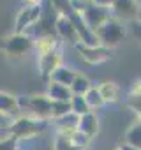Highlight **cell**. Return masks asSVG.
Listing matches in <instances>:
<instances>
[{"mask_svg":"<svg viewBox=\"0 0 141 150\" xmlns=\"http://www.w3.org/2000/svg\"><path fill=\"white\" fill-rule=\"evenodd\" d=\"M97 41L101 46H106L109 50H115L118 48L125 37H127V28H125V23L120 21L118 18L115 16H109L104 23H101L95 30H94Z\"/></svg>","mask_w":141,"mask_h":150,"instance_id":"obj_1","label":"cell"},{"mask_svg":"<svg viewBox=\"0 0 141 150\" xmlns=\"http://www.w3.org/2000/svg\"><path fill=\"white\" fill-rule=\"evenodd\" d=\"M44 129H46V120L35 118L32 115H20L14 118V122L7 129V132L11 136H14L18 141H27V139L37 138Z\"/></svg>","mask_w":141,"mask_h":150,"instance_id":"obj_2","label":"cell"},{"mask_svg":"<svg viewBox=\"0 0 141 150\" xmlns=\"http://www.w3.org/2000/svg\"><path fill=\"white\" fill-rule=\"evenodd\" d=\"M32 44H34V37L28 35L27 32H13L11 35L4 37L0 50L6 57L20 58L32 50Z\"/></svg>","mask_w":141,"mask_h":150,"instance_id":"obj_3","label":"cell"},{"mask_svg":"<svg viewBox=\"0 0 141 150\" xmlns=\"http://www.w3.org/2000/svg\"><path fill=\"white\" fill-rule=\"evenodd\" d=\"M20 101V108L28 110V115L41 118V120H51V99L46 94H35V96H28V97H18Z\"/></svg>","mask_w":141,"mask_h":150,"instance_id":"obj_4","label":"cell"},{"mask_svg":"<svg viewBox=\"0 0 141 150\" xmlns=\"http://www.w3.org/2000/svg\"><path fill=\"white\" fill-rule=\"evenodd\" d=\"M44 14V7L42 4L39 6H23L16 16L14 21V32H27L30 35V30L34 28V25L41 20V16Z\"/></svg>","mask_w":141,"mask_h":150,"instance_id":"obj_5","label":"cell"},{"mask_svg":"<svg viewBox=\"0 0 141 150\" xmlns=\"http://www.w3.org/2000/svg\"><path fill=\"white\" fill-rule=\"evenodd\" d=\"M74 48H76L80 58L83 62L90 64V65H99V64L108 62L111 58V53H113V50H109L106 46H101V44H97V46H87V44H80L78 42V44H74Z\"/></svg>","mask_w":141,"mask_h":150,"instance_id":"obj_6","label":"cell"},{"mask_svg":"<svg viewBox=\"0 0 141 150\" xmlns=\"http://www.w3.org/2000/svg\"><path fill=\"white\" fill-rule=\"evenodd\" d=\"M53 30H55V34H56V37H58L60 41H65V42L73 44V46L80 42L74 25L70 23L69 16L63 14V13H56L55 21H53Z\"/></svg>","mask_w":141,"mask_h":150,"instance_id":"obj_7","label":"cell"},{"mask_svg":"<svg viewBox=\"0 0 141 150\" xmlns=\"http://www.w3.org/2000/svg\"><path fill=\"white\" fill-rule=\"evenodd\" d=\"M111 16L118 18L123 23H129L139 18V4L136 0H115L111 6Z\"/></svg>","mask_w":141,"mask_h":150,"instance_id":"obj_8","label":"cell"},{"mask_svg":"<svg viewBox=\"0 0 141 150\" xmlns=\"http://www.w3.org/2000/svg\"><path fill=\"white\" fill-rule=\"evenodd\" d=\"M63 64V57H62V50H55V51H49V53H44V55H39L37 57V69H39V74L48 80L49 74L60 65Z\"/></svg>","mask_w":141,"mask_h":150,"instance_id":"obj_9","label":"cell"},{"mask_svg":"<svg viewBox=\"0 0 141 150\" xmlns=\"http://www.w3.org/2000/svg\"><path fill=\"white\" fill-rule=\"evenodd\" d=\"M109 16H111V9L101 7V6H95V4H90V6L81 13L83 21H85L92 30H95V28H97L101 23H104Z\"/></svg>","mask_w":141,"mask_h":150,"instance_id":"obj_10","label":"cell"},{"mask_svg":"<svg viewBox=\"0 0 141 150\" xmlns=\"http://www.w3.org/2000/svg\"><path fill=\"white\" fill-rule=\"evenodd\" d=\"M58 48H60V39L56 37L55 32H44V34L35 35L34 44H32V50L37 51V57L44 55V53H49V51H55Z\"/></svg>","mask_w":141,"mask_h":150,"instance_id":"obj_11","label":"cell"},{"mask_svg":"<svg viewBox=\"0 0 141 150\" xmlns=\"http://www.w3.org/2000/svg\"><path fill=\"white\" fill-rule=\"evenodd\" d=\"M76 129H80L81 132H85L88 138L94 139V138L99 134V131H101V120H99L97 113H95L94 110H90V111L80 115V118H78V127H76Z\"/></svg>","mask_w":141,"mask_h":150,"instance_id":"obj_12","label":"cell"},{"mask_svg":"<svg viewBox=\"0 0 141 150\" xmlns=\"http://www.w3.org/2000/svg\"><path fill=\"white\" fill-rule=\"evenodd\" d=\"M0 111H4L11 117H20L21 115V108H20V101L18 96L11 94V92H4L0 90Z\"/></svg>","mask_w":141,"mask_h":150,"instance_id":"obj_13","label":"cell"},{"mask_svg":"<svg viewBox=\"0 0 141 150\" xmlns=\"http://www.w3.org/2000/svg\"><path fill=\"white\" fill-rule=\"evenodd\" d=\"M97 90H99L104 104H115V103L120 101L122 90H120V87L115 81H102V83L97 85Z\"/></svg>","mask_w":141,"mask_h":150,"instance_id":"obj_14","label":"cell"},{"mask_svg":"<svg viewBox=\"0 0 141 150\" xmlns=\"http://www.w3.org/2000/svg\"><path fill=\"white\" fill-rule=\"evenodd\" d=\"M78 118L80 115H76L74 111H69L65 115H60V117H55L51 118L53 124H55V129L58 132H63V134H69L70 131H74L78 127Z\"/></svg>","mask_w":141,"mask_h":150,"instance_id":"obj_15","label":"cell"},{"mask_svg":"<svg viewBox=\"0 0 141 150\" xmlns=\"http://www.w3.org/2000/svg\"><path fill=\"white\" fill-rule=\"evenodd\" d=\"M78 71L73 67V65H65V64H60L51 74H49V78H48V81H56V83H62V85H70V81H73V78H74V74H76Z\"/></svg>","mask_w":141,"mask_h":150,"instance_id":"obj_16","label":"cell"},{"mask_svg":"<svg viewBox=\"0 0 141 150\" xmlns=\"http://www.w3.org/2000/svg\"><path fill=\"white\" fill-rule=\"evenodd\" d=\"M46 96L51 101H69L73 92L67 85L56 83V81H48V88H46Z\"/></svg>","mask_w":141,"mask_h":150,"instance_id":"obj_17","label":"cell"},{"mask_svg":"<svg viewBox=\"0 0 141 150\" xmlns=\"http://www.w3.org/2000/svg\"><path fill=\"white\" fill-rule=\"evenodd\" d=\"M123 143H127V145H130L134 148H141V122H139V117H136V120L125 131Z\"/></svg>","mask_w":141,"mask_h":150,"instance_id":"obj_18","label":"cell"},{"mask_svg":"<svg viewBox=\"0 0 141 150\" xmlns=\"http://www.w3.org/2000/svg\"><path fill=\"white\" fill-rule=\"evenodd\" d=\"M53 150H85V148L74 145L73 139L69 138V134L55 131V134H53Z\"/></svg>","mask_w":141,"mask_h":150,"instance_id":"obj_19","label":"cell"},{"mask_svg":"<svg viewBox=\"0 0 141 150\" xmlns=\"http://www.w3.org/2000/svg\"><path fill=\"white\" fill-rule=\"evenodd\" d=\"M90 87H92V81L85 76V74H81V72H76L74 78H73V81H70V85H69L70 92L78 94V96H83Z\"/></svg>","mask_w":141,"mask_h":150,"instance_id":"obj_20","label":"cell"},{"mask_svg":"<svg viewBox=\"0 0 141 150\" xmlns=\"http://www.w3.org/2000/svg\"><path fill=\"white\" fill-rule=\"evenodd\" d=\"M83 97H85L87 104L90 106V110H99V108H102V106H104V101H102V97H101V94H99L97 87H94V85H92L85 94H83Z\"/></svg>","mask_w":141,"mask_h":150,"instance_id":"obj_21","label":"cell"},{"mask_svg":"<svg viewBox=\"0 0 141 150\" xmlns=\"http://www.w3.org/2000/svg\"><path fill=\"white\" fill-rule=\"evenodd\" d=\"M69 103H70V111H74L76 115H83V113L90 111V106L87 104V101H85L83 96L73 94V96H70V99H69Z\"/></svg>","mask_w":141,"mask_h":150,"instance_id":"obj_22","label":"cell"},{"mask_svg":"<svg viewBox=\"0 0 141 150\" xmlns=\"http://www.w3.org/2000/svg\"><path fill=\"white\" fill-rule=\"evenodd\" d=\"M69 138L73 139V143L74 145H78V146H81V148H88V145H90V141H92V138H88L85 132H81L80 129H74V131H70L69 132Z\"/></svg>","mask_w":141,"mask_h":150,"instance_id":"obj_23","label":"cell"},{"mask_svg":"<svg viewBox=\"0 0 141 150\" xmlns=\"http://www.w3.org/2000/svg\"><path fill=\"white\" fill-rule=\"evenodd\" d=\"M125 106L136 115V117H139V113H141V94H127V99H125Z\"/></svg>","mask_w":141,"mask_h":150,"instance_id":"obj_24","label":"cell"},{"mask_svg":"<svg viewBox=\"0 0 141 150\" xmlns=\"http://www.w3.org/2000/svg\"><path fill=\"white\" fill-rule=\"evenodd\" d=\"M70 111V103L69 101H51V118L65 115Z\"/></svg>","mask_w":141,"mask_h":150,"instance_id":"obj_25","label":"cell"},{"mask_svg":"<svg viewBox=\"0 0 141 150\" xmlns=\"http://www.w3.org/2000/svg\"><path fill=\"white\" fill-rule=\"evenodd\" d=\"M90 4H92V0H69V11H74V13L81 14Z\"/></svg>","mask_w":141,"mask_h":150,"instance_id":"obj_26","label":"cell"},{"mask_svg":"<svg viewBox=\"0 0 141 150\" xmlns=\"http://www.w3.org/2000/svg\"><path fill=\"white\" fill-rule=\"evenodd\" d=\"M18 139L11 134H7L6 138H0V150H16L18 148Z\"/></svg>","mask_w":141,"mask_h":150,"instance_id":"obj_27","label":"cell"},{"mask_svg":"<svg viewBox=\"0 0 141 150\" xmlns=\"http://www.w3.org/2000/svg\"><path fill=\"white\" fill-rule=\"evenodd\" d=\"M51 9L56 13H69V0H51Z\"/></svg>","mask_w":141,"mask_h":150,"instance_id":"obj_28","label":"cell"},{"mask_svg":"<svg viewBox=\"0 0 141 150\" xmlns=\"http://www.w3.org/2000/svg\"><path fill=\"white\" fill-rule=\"evenodd\" d=\"M14 122V117L4 113V111H0V131H7Z\"/></svg>","mask_w":141,"mask_h":150,"instance_id":"obj_29","label":"cell"},{"mask_svg":"<svg viewBox=\"0 0 141 150\" xmlns=\"http://www.w3.org/2000/svg\"><path fill=\"white\" fill-rule=\"evenodd\" d=\"M113 2H115V0H92V4L101 6V7H108V9H111Z\"/></svg>","mask_w":141,"mask_h":150,"instance_id":"obj_30","label":"cell"},{"mask_svg":"<svg viewBox=\"0 0 141 150\" xmlns=\"http://www.w3.org/2000/svg\"><path fill=\"white\" fill-rule=\"evenodd\" d=\"M129 92H130V94H141V81H139V78L132 83V87H130Z\"/></svg>","mask_w":141,"mask_h":150,"instance_id":"obj_31","label":"cell"},{"mask_svg":"<svg viewBox=\"0 0 141 150\" xmlns=\"http://www.w3.org/2000/svg\"><path fill=\"white\" fill-rule=\"evenodd\" d=\"M113 150H141V148H134V146H130V145H127V143L122 141V143H120L118 146H115Z\"/></svg>","mask_w":141,"mask_h":150,"instance_id":"obj_32","label":"cell"},{"mask_svg":"<svg viewBox=\"0 0 141 150\" xmlns=\"http://www.w3.org/2000/svg\"><path fill=\"white\" fill-rule=\"evenodd\" d=\"M44 0H21V4L23 6H39V4H42Z\"/></svg>","mask_w":141,"mask_h":150,"instance_id":"obj_33","label":"cell"},{"mask_svg":"<svg viewBox=\"0 0 141 150\" xmlns=\"http://www.w3.org/2000/svg\"><path fill=\"white\" fill-rule=\"evenodd\" d=\"M136 2H137V4H139V6H141V0H136Z\"/></svg>","mask_w":141,"mask_h":150,"instance_id":"obj_34","label":"cell"}]
</instances>
